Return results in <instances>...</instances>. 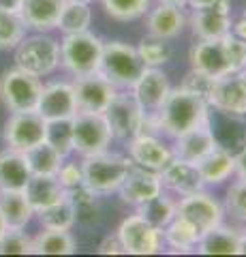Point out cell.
I'll list each match as a JSON object with an SVG mask.
<instances>
[{"label":"cell","instance_id":"6da1fadb","mask_svg":"<svg viewBox=\"0 0 246 257\" xmlns=\"http://www.w3.org/2000/svg\"><path fill=\"white\" fill-rule=\"evenodd\" d=\"M210 122V105L203 96L188 92L182 86L171 88L167 99L158 107L154 116H146L144 133L158 131L176 140L178 135L195 126Z\"/></svg>","mask_w":246,"mask_h":257},{"label":"cell","instance_id":"7a4b0ae2","mask_svg":"<svg viewBox=\"0 0 246 257\" xmlns=\"http://www.w3.org/2000/svg\"><path fill=\"white\" fill-rule=\"evenodd\" d=\"M246 67V43L235 35L218 39H197L190 47V69L210 77H223Z\"/></svg>","mask_w":246,"mask_h":257},{"label":"cell","instance_id":"3957f363","mask_svg":"<svg viewBox=\"0 0 246 257\" xmlns=\"http://www.w3.org/2000/svg\"><path fill=\"white\" fill-rule=\"evenodd\" d=\"M82 174H84V184L97 195H109L120 189L124 182L126 174H129L133 161L131 157L118 155V152L103 150L97 155L82 157Z\"/></svg>","mask_w":246,"mask_h":257},{"label":"cell","instance_id":"277c9868","mask_svg":"<svg viewBox=\"0 0 246 257\" xmlns=\"http://www.w3.org/2000/svg\"><path fill=\"white\" fill-rule=\"evenodd\" d=\"M146 64L141 62L137 47L122 41H109L103 43L101 54V67L99 71L112 82L118 90H131L137 77L144 73Z\"/></svg>","mask_w":246,"mask_h":257},{"label":"cell","instance_id":"5b68a950","mask_svg":"<svg viewBox=\"0 0 246 257\" xmlns=\"http://www.w3.org/2000/svg\"><path fill=\"white\" fill-rule=\"evenodd\" d=\"M103 41L90 30L65 35L60 41V64L73 77L97 73L101 67Z\"/></svg>","mask_w":246,"mask_h":257},{"label":"cell","instance_id":"8992f818","mask_svg":"<svg viewBox=\"0 0 246 257\" xmlns=\"http://www.w3.org/2000/svg\"><path fill=\"white\" fill-rule=\"evenodd\" d=\"M15 67H20L37 77L54 73L60 64V41L47 32H35L24 37L15 47Z\"/></svg>","mask_w":246,"mask_h":257},{"label":"cell","instance_id":"52a82bcc","mask_svg":"<svg viewBox=\"0 0 246 257\" xmlns=\"http://www.w3.org/2000/svg\"><path fill=\"white\" fill-rule=\"evenodd\" d=\"M41 90V77L28 73L20 67H13L0 75V103L11 114H15V111H35Z\"/></svg>","mask_w":246,"mask_h":257},{"label":"cell","instance_id":"ba28073f","mask_svg":"<svg viewBox=\"0 0 246 257\" xmlns=\"http://www.w3.org/2000/svg\"><path fill=\"white\" fill-rule=\"evenodd\" d=\"M71 135H73V152L79 157H90L107 150L114 140L105 116L90 111H77L71 118Z\"/></svg>","mask_w":246,"mask_h":257},{"label":"cell","instance_id":"9c48e42d","mask_svg":"<svg viewBox=\"0 0 246 257\" xmlns=\"http://www.w3.org/2000/svg\"><path fill=\"white\" fill-rule=\"evenodd\" d=\"M103 116L107 120L114 140L129 142L135 135L144 133L146 114L139 107V103L133 99V94L129 92H118L114 96V101L109 103V107L103 111Z\"/></svg>","mask_w":246,"mask_h":257},{"label":"cell","instance_id":"30bf717a","mask_svg":"<svg viewBox=\"0 0 246 257\" xmlns=\"http://www.w3.org/2000/svg\"><path fill=\"white\" fill-rule=\"evenodd\" d=\"M208 105L225 116H246V67L214 79Z\"/></svg>","mask_w":246,"mask_h":257},{"label":"cell","instance_id":"8fae6325","mask_svg":"<svg viewBox=\"0 0 246 257\" xmlns=\"http://www.w3.org/2000/svg\"><path fill=\"white\" fill-rule=\"evenodd\" d=\"M116 236L120 238L126 255H154V253H161V248L165 246L163 229L150 225L137 212L126 216L120 223Z\"/></svg>","mask_w":246,"mask_h":257},{"label":"cell","instance_id":"7c38bea8","mask_svg":"<svg viewBox=\"0 0 246 257\" xmlns=\"http://www.w3.org/2000/svg\"><path fill=\"white\" fill-rule=\"evenodd\" d=\"M45 128L47 120L39 114V111H15L5 122L3 140L7 148L26 152L37 144L45 142Z\"/></svg>","mask_w":246,"mask_h":257},{"label":"cell","instance_id":"4fadbf2b","mask_svg":"<svg viewBox=\"0 0 246 257\" xmlns=\"http://www.w3.org/2000/svg\"><path fill=\"white\" fill-rule=\"evenodd\" d=\"M176 214L188 219L197 229H199L201 236L205 231L214 229L216 225H220L225 219L223 204H220L218 199H214L210 193H205L203 189L197 191V193H190V195L180 197V202L176 206Z\"/></svg>","mask_w":246,"mask_h":257},{"label":"cell","instance_id":"5bb4252c","mask_svg":"<svg viewBox=\"0 0 246 257\" xmlns=\"http://www.w3.org/2000/svg\"><path fill=\"white\" fill-rule=\"evenodd\" d=\"M73 90H75L77 111H90V114H103L109 107V103L114 101V96L118 94V88L101 71L75 77Z\"/></svg>","mask_w":246,"mask_h":257},{"label":"cell","instance_id":"9a60e30c","mask_svg":"<svg viewBox=\"0 0 246 257\" xmlns=\"http://www.w3.org/2000/svg\"><path fill=\"white\" fill-rule=\"evenodd\" d=\"M169 90H171V84H169L167 75L156 67H146L144 73L133 84L131 94H133V99L139 103V107L144 109L146 116H154L158 107L163 105V101L167 99Z\"/></svg>","mask_w":246,"mask_h":257},{"label":"cell","instance_id":"2e32d148","mask_svg":"<svg viewBox=\"0 0 246 257\" xmlns=\"http://www.w3.org/2000/svg\"><path fill=\"white\" fill-rule=\"evenodd\" d=\"M190 28L195 39H218L231 32V5L229 0H216L201 9H193Z\"/></svg>","mask_w":246,"mask_h":257},{"label":"cell","instance_id":"e0dca14e","mask_svg":"<svg viewBox=\"0 0 246 257\" xmlns=\"http://www.w3.org/2000/svg\"><path fill=\"white\" fill-rule=\"evenodd\" d=\"M37 111L47 122H52V120H71L77 114L73 84H69V82L45 84L41 90V96H39Z\"/></svg>","mask_w":246,"mask_h":257},{"label":"cell","instance_id":"ac0fdd59","mask_svg":"<svg viewBox=\"0 0 246 257\" xmlns=\"http://www.w3.org/2000/svg\"><path fill=\"white\" fill-rule=\"evenodd\" d=\"M118 193H120L124 204L137 208L139 204H144L148 199L156 197L158 193H163L161 176H158V172L146 170V167H139L133 163Z\"/></svg>","mask_w":246,"mask_h":257},{"label":"cell","instance_id":"d6986e66","mask_svg":"<svg viewBox=\"0 0 246 257\" xmlns=\"http://www.w3.org/2000/svg\"><path fill=\"white\" fill-rule=\"evenodd\" d=\"M158 176H161L163 189H169L171 193H176L180 197L197 193L205 187L197 165L190 163V161L180 159V157H171L169 163L158 172Z\"/></svg>","mask_w":246,"mask_h":257},{"label":"cell","instance_id":"ffe728a7","mask_svg":"<svg viewBox=\"0 0 246 257\" xmlns=\"http://www.w3.org/2000/svg\"><path fill=\"white\" fill-rule=\"evenodd\" d=\"M126 144H129V157L133 163L152 172H161L173 157L171 148L163 144L154 133H139Z\"/></svg>","mask_w":246,"mask_h":257},{"label":"cell","instance_id":"44dd1931","mask_svg":"<svg viewBox=\"0 0 246 257\" xmlns=\"http://www.w3.org/2000/svg\"><path fill=\"white\" fill-rule=\"evenodd\" d=\"M146 26L150 37L171 41V39L182 35V30L186 26V18L180 7L156 3L154 9H148L146 13Z\"/></svg>","mask_w":246,"mask_h":257},{"label":"cell","instance_id":"7402d4cb","mask_svg":"<svg viewBox=\"0 0 246 257\" xmlns=\"http://www.w3.org/2000/svg\"><path fill=\"white\" fill-rule=\"evenodd\" d=\"M216 146H218V142L214 138L212 122H208V124L195 126V128H190V131L178 135L176 146L171 148V152H173V157H180L184 161H190V163H197V161H201Z\"/></svg>","mask_w":246,"mask_h":257},{"label":"cell","instance_id":"603a6c76","mask_svg":"<svg viewBox=\"0 0 246 257\" xmlns=\"http://www.w3.org/2000/svg\"><path fill=\"white\" fill-rule=\"evenodd\" d=\"M65 3L67 0H24L20 15L35 32H50L58 26Z\"/></svg>","mask_w":246,"mask_h":257},{"label":"cell","instance_id":"cb8c5ba5","mask_svg":"<svg viewBox=\"0 0 246 257\" xmlns=\"http://www.w3.org/2000/svg\"><path fill=\"white\" fill-rule=\"evenodd\" d=\"M195 251L201 255H242V231L220 223L199 238Z\"/></svg>","mask_w":246,"mask_h":257},{"label":"cell","instance_id":"d4e9b609","mask_svg":"<svg viewBox=\"0 0 246 257\" xmlns=\"http://www.w3.org/2000/svg\"><path fill=\"white\" fill-rule=\"evenodd\" d=\"M24 195H26L28 204L33 206L35 214L50 208L52 204L60 202L65 197V189L58 182L56 176H30L26 187H24Z\"/></svg>","mask_w":246,"mask_h":257},{"label":"cell","instance_id":"484cf974","mask_svg":"<svg viewBox=\"0 0 246 257\" xmlns=\"http://www.w3.org/2000/svg\"><path fill=\"white\" fill-rule=\"evenodd\" d=\"M195 165H197V170H199L201 180L205 184H220L235 174V155H231V152L223 146H216L201 161H197Z\"/></svg>","mask_w":246,"mask_h":257},{"label":"cell","instance_id":"4316f807","mask_svg":"<svg viewBox=\"0 0 246 257\" xmlns=\"http://www.w3.org/2000/svg\"><path fill=\"white\" fill-rule=\"evenodd\" d=\"M30 167L24 159V152L7 148L0 152V189L24 191L30 178Z\"/></svg>","mask_w":246,"mask_h":257},{"label":"cell","instance_id":"83f0119b","mask_svg":"<svg viewBox=\"0 0 246 257\" xmlns=\"http://www.w3.org/2000/svg\"><path fill=\"white\" fill-rule=\"evenodd\" d=\"M0 214L11 229H26V225L33 221L35 210L28 204L24 191H7L0 189Z\"/></svg>","mask_w":246,"mask_h":257},{"label":"cell","instance_id":"f1b7e54d","mask_svg":"<svg viewBox=\"0 0 246 257\" xmlns=\"http://www.w3.org/2000/svg\"><path fill=\"white\" fill-rule=\"evenodd\" d=\"M199 229L184 216L176 214L173 219L163 227V240L173 253H188L199 242Z\"/></svg>","mask_w":246,"mask_h":257},{"label":"cell","instance_id":"f546056e","mask_svg":"<svg viewBox=\"0 0 246 257\" xmlns=\"http://www.w3.org/2000/svg\"><path fill=\"white\" fill-rule=\"evenodd\" d=\"M35 255H71L75 253V240L69 229H47L43 227L33 238Z\"/></svg>","mask_w":246,"mask_h":257},{"label":"cell","instance_id":"4dcf8cb0","mask_svg":"<svg viewBox=\"0 0 246 257\" xmlns=\"http://www.w3.org/2000/svg\"><path fill=\"white\" fill-rule=\"evenodd\" d=\"M24 159H26V163L30 167V174L35 176H56L62 161H65V157L56 148H52L47 142H41L30 150H26Z\"/></svg>","mask_w":246,"mask_h":257},{"label":"cell","instance_id":"1f68e13d","mask_svg":"<svg viewBox=\"0 0 246 257\" xmlns=\"http://www.w3.org/2000/svg\"><path fill=\"white\" fill-rule=\"evenodd\" d=\"M67 197L71 199V204L75 208V219L79 223L86 225H94L101 219V204H99V195L92 193L86 184L67 191Z\"/></svg>","mask_w":246,"mask_h":257},{"label":"cell","instance_id":"d6a6232c","mask_svg":"<svg viewBox=\"0 0 246 257\" xmlns=\"http://www.w3.org/2000/svg\"><path fill=\"white\" fill-rule=\"evenodd\" d=\"M92 24V9L88 3H73L67 0L62 7L60 20H58V30L62 35H75V32L88 30Z\"/></svg>","mask_w":246,"mask_h":257},{"label":"cell","instance_id":"836d02e7","mask_svg":"<svg viewBox=\"0 0 246 257\" xmlns=\"http://www.w3.org/2000/svg\"><path fill=\"white\" fill-rule=\"evenodd\" d=\"M176 206H178V202H173L171 197L158 193L156 197L148 199V202L137 206V214L141 216V219H146L150 225L163 229L165 225H167L173 216H176Z\"/></svg>","mask_w":246,"mask_h":257},{"label":"cell","instance_id":"e575fe53","mask_svg":"<svg viewBox=\"0 0 246 257\" xmlns=\"http://www.w3.org/2000/svg\"><path fill=\"white\" fill-rule=\"evenodd\" d=\"M37 216L41 221V227H47V229H71L77 223L75 208L71 204V199L67 197V191L60 202L52 204L50 208H45L41 212H37Z\"/></svg>","mask_w":246,"mask_h":257},{"label":"cell","instance_id":"d590c367","mask_svg":"<svg viewBox=\"0 0 246 257\" xmlns=\"http://www.w3.org/2000/svg\"><path fill=\"white\" fill-rule=\"evenodd\" d=\"M26 22L20 11H0V52H11L26 37Z\"/></svg>","mask_w":246,"mask_h":257},{"label":"cell","instance_id":"8d00e7d4","mask_svg":"<svg viewBox=\"0 0 246 257\" xmlns=\"http://www.w3.org/2000/svg\"><path fill=\"white\" fill-rule=\"evenodd\" d=\"M103 9L116 22H133L146 15L152 0H101Z\"/></svg>","mask_w":246,"mask_h":257},{"label":"cell","instance_id":"74e56055","mask_svg":"<svg viewBox=\"0 0 246 257\" xmlns=\"http://www.w3.org/2000/svg\"><path fill=\"white\" fill-rule=\"evenodd\" d=\"M137 54L141 62L146 67H156L161 69L165 62L171 58V50H169V43L163 41V39H156V37H144L137 45Z\"/></svg>","mask_w":246,"mask_h":257},{"label":"cell","instance_id":"f35d334b","mask_svg":"<svg viewBox=\"0 0 246 257\" xmlns=\"http://www.w3.org/2000/svg\"><path fill=\"white\" fill-rule=\"evenodd\" d=\"M45 142L56 148L62 157L73 152V135H71V120H52L45 128Z\"/></svg>","mask_w":246,"mask_h":257},{"label":"cell","instance_id":"ab89813d","mask_svg":"<svg viewBox=\"0 0 246 257\" xmlns=\"http://www.w3.org/2000/svg\"><path fill=\"white\" fill-rule=\"evenodd\" d=\"M225 214H229L233 221L246 225V180L237 178L231 187L227 189L225 195Z\"/></svg>","mask_w":246,"mask_h":257},{"label":"cell","instance_id":"60d3db41","mask_svg":"<svg viewBox=\"0 0 246 257\" xmlns=\"http://www.w3.org/2000/svg\"><path fill=\"white\" fill-rule=\"evenodd\" d=\"M33 253V238L26 236L24 229L7 227L0 236V255H30Z\"/></svg>","mask_w":246,"mask_h":257},{"label":"cell","instance_id":"b9f144b4","mask_svg":"<svg viewBox=\"0 0 246 257\" xmlns=\"http://www.w3.org/2000/svg\"><path fill=\"white\" fill-rule=\"evenodd\" d=\"M214 79H216V77H210V75L201 73V71L190 69L188 73H186V77L182 79V84H180V86L184 88V90L199 94V96H203V99L208 101V94H210V90H212Z\"/></svg>","mask_w":246,"mask_h":257},{"label":"cell","instance_id":"7bdbcfd3","mask_svg":"<svg viewBox=\"0 0 246 257\" xmlns=\"http://www.w3.org/2000/svg\"><path fill=\"white\" fill-rule=\"evenodd\" d=\"M56 178L58 182L62 184L65 191H71L84 184V174H82V165L79 163H73V161H62L60 170L56 172Z\"/></svg>","mask_w":246,"mask_h":257},{"label":"cell","instance_id":"ee69618b","mask_svg":"<svg viewBox=\"0 0 246 257\" xmlns=\"http://www.w3.org/2000/svg\"><path fill=\"white\" fill-rule=\"evenodd\" d=\"M99 253L101 255H126L124 246H122L118 236H107L105 240H103V242L99 244Z\"/></svg>","mask_w":246,"mask_h":257},{"label":"cell","instance_id":"f6af8a7d","mask_svg":"<svg viewBox=\"0 0 246 257\" xmlns=\"http://www.w3.org/2000/svg\"><path fill=\"white\" fill-rule=\"evenodd\" d=\"M231 35H235L237 39H242L246 43V11L235 22H231Z\"/></svg>","mask_w":246,"mask_h":257},{"label":"cell","instance_id":"bcb514c9","mask_svg":"<svg viewBox=\"0 0 246 257\" xmlns=\"http://www.w3.org/2000/svg\"><path fill=\"white\" fill-rule=\"evenodd\" d=\"M235 176L246 180V144H244V148L235 155Z\"/></svg>","mask_w":246,"mask_h":257},{"label":"cell","instance_id":"7dc6e473","mask_svg":"<svg viewBox=\"0 0 246 257\" xmlns=\"http://www.w3.org/2000/svg\"><path fill=\"white\" fill-rule=\"evenodd\" d=\"M24 0H0V11H20Z\"/></svg>","mask_w":246,"mask_h":257},{"label":"cell","instance_id":"c3c4849f","mask_svg":"<svg viewBox=\"0 0 246 257\" xmlns=\"http://www.w3.org/2000/svg\"><path fill=\"white\" fill-rule=\"evenodd\" d=\"M212 3H216V0H186V5L190 9H201V7H208Z\"/></svg>","mask_w":246,"mask_h":257},{"label":"cell","instance_id":"681fc988","mask_svg":"<svg viewBox=\"0 0 246 257\" xmlns=\"http://www.w3.org/2000/svg\"><path fill=\"white\" fill-rule=\"evenodd\" d=\"M156 3H161V5H173V7H180V9H184V7H186V0H156Z\"/></svg>","mask_w":246,"mask_h":257},{"label":"cell","instance_id":"f907efd6","mask_svg":"<svg viewBox=\"0 0 246 257\" xmlns=\"http://www.w3.org/2000/svg\"><path fill=\"white\" fill-rule=\"evenodd\" d=\"M242 253L246 255V229H242Z\"/></svg>","mask_w":246,"mask_h":257},{"label":"cell","instance_id":"816d5d0a","mask_svg":"<svg viewBox=\"0 0 246 257\" xmlns=\"http://www.w3.org/2000/svg\"><path fill=\"white\" fill-rule=\"evenodd\" d=\"M5 229H7V223H5V219H3V214H0V236H3Z\"/></svg>","mask_w":246,"mask_h":257},{"label":"cell","instance_id":"f5cc1de1","mask_svg":"<svg viewBox=\"0 0 246 257\" xmlns=\"http://www.w3.org/2000/svg\"><path fill=\"white\" fill-rule=\"evenodd\" d=\"M73 3H88V5H90L92 0H73Z\"/></svg>","mask_w":246,"mask_h":257}]
</instances>
